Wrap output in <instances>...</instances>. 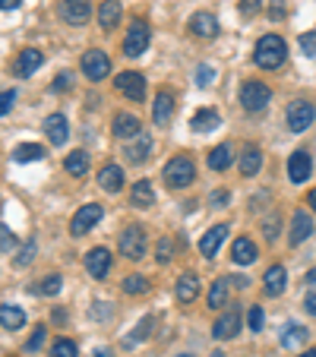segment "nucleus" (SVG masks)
Listing matches in <instances>:
<instances>
[{
  "instance_id": "obj_1",
  "label": "nucleus",
  "mask_w": 316,
  "mask_h": 357,
  "mask_svg": "<svg viewBox=\"0 0 316 357\" xmlns=\"http://www.w3.org/2000/svg\"><path fill=\"white\" fill-rule=\"evenodd\" d=\"M285 57H288V45H285V38L276 32L262 35L253 47V63L259 70H278L285 63Z\"/></svg>"
},
{
  "instance_id": "obj_2",
  "label": "nucleus",
  "mask_w": 316,
  "mask_h": 357,
  "mask_svg": "<svg viewBox=\"0 0 316 357\" xmlns=\"http://www.w3.org/2000/svg\"><path fill=\"white\" fill-rule=\"evenodd\" d=\"M165 181H168V187H174V190L190 187V183L196 181L193 158H190V155H174L168 165H165Z\"/></svg>"
},
{
  "instance_id": "obj_3",
  "label": "nucleus",
  "mask_w": 316,
  "mask_h": 357,
  "mask_svg": "<svg viewBox=\"0 0 316 357\" xmlns=\"http://www.w3.org/2000/svg\"><path fill=\"white\" fill-rule=\"evenodd\" d=\"M269 101H272V89L266 86V82H243L241 86V105L243 111H250V114H259V111L269 108Z\"/></svg>"
},
{
  "instance_id": "obj_4",
  "label": "nucleus",
  "mask_w": 316,
  "mask_h": 357,
  "mask_svg": "<svg viewBox=\"0 0 316 357\" xmlns=\"http://www.w3.org/2000/svg\"><path fill=\"white\" fill-rule=\"evenodd\" d=\"M285 121H288V130H291V133H303L307 127H313V121H316L313 101H307V98L291 101V105H288V114H285Z\"/></svg>"
},
{
  "instance_id": "obj_5",
  "label": "nucleus",
  "mask_w": 316,
  "mask_h": 357,
  "mask_svg": "<svg viewBox=\"0 0 316 357\" xmlns=\"http://www.w3.org/2000/svg\"><path fill=\"white\" fill-rule=\"evenodd\" d=\"M149 38H152V32H149V22L146 20H133L127 29V38H123V54L127 57H142L149 47Z\"/></svg>"
},
{
  "instance_id": "obj_6",
  "label": "nucleus",
  "mask_w": 316,
  "mask_h": 357,
  "mask_svg": "<svg viewBox=\"0 0 316 357\" xmlns=\"http://www.w3.org/2000/svg\"><path fill=\"white\" fill-rule=\"evenodd\" d=\"M80 67L92 82H101V79H108V73H111V57L105 51H98V47H92V51L82 54Z\"/></svg>"
},
{
  "instance_id": "obj_7",
  "label": "nucleus",
  "mask_w": 316,
  "mask_h": 357,
  "mask_svg": "<svg viewBox=\"0 0 316 357\" xmlns=\"http://www.w3.org/2000/svg\"><path fill=\"white\" fill-rule=\"evenodd\" d=\"M114 89L130 101H142L146 98V76L136 73V70H123L114 76Z\"/></svg>"
},
{
  "instance_id": "obj_8",
  "label": "nucleus",
  "mask_w": 316,
  "mask_h": 357,
  "mask_svg": "<svg viewBox=\"0 0 316 357\" xmlns=\"http://www.w3.org/2000/svg\"><path fill=\"white\" fill-rule=\"evenodd\" d=\"M121 253L127 259H142L146 257V231L140 225H127L121 231Z\"/></svg>"
},
{
  "instance_id": "obj_9",
  "label": "nucleus",
  "mask_w": 316,
  "mask_h": 357,
  "mask_svg": "<svg viewBox=\"0 0 316 357\" xmlns=\"http://www.w3.org/2000/svg\"><path fill=\"white\" fill-rule=\"evenodd\" d=\"M101 215H105V209H101L98 202H89V206H82V209L73 215V222H70V234L82 237L86 231H92L95 225L101 222Z\"/></svg>"
},
{
  "instance_id": "obj_10",
  "label": "nucleus",
  "mask_w": 316,
  "mask_h": 357,
  "mask_svg": "<svg viewBox=\"0 0 316 357\" xmlns=\"http://www.w3.org/2000/svg\"><path fill=\"white\" fill-rule=\"evenodd\" d=\"M61 16L67 26H86L89 16H92V0H63Z\"/></svg>"
},
{
  "instance_id": "obj_11",
  "label": "nucleus",
  "mask_w": 316,
  "mask_h": 357,
  "mask_svg": "<svg viewBox=\"0 0 316 357\" xmlns=\"http://www.w3.org/2000/svg\"><path fill=\"white\" fill-rule=\"evenodd\" d=\"M310 171H313V162H310V152H307V149H297V152H291V158H288V177H291V183H303L310 177Z\"/></svg>"
},
{
  "instance_id": "obj_12",
  "label": "nucleus",
  "mask_w": 316,
  "mask_h": 357,
  "mask_svg": "<svg viewBox=\"0 0 316 357\" xmlns=\"http://www.w3.org/2000/svg\"><path fill=\"white\" fill-rule=\"evenodd\" d=\"M86 269L92 278H108V269H111V253L105 247H92L86 253Z\"/></svg>"
},
{
  "instance_id": "obj_13",
  "label": "nucleus",
  "mask_w": 316,
  "mask_h": 357,
  "mask_svg": "<svg viewBox=\"0 0 316 357\" xmlns=\"http://www.w3.org/2000/svg\"><path fill=\"white\" fill-rule=\"evenodd\" d=\"M187 26H190V32H193L196 38H216V35H218V20L212 13H206V10L190 16Z\"/></svg>"
},
{
  "instance_id": "obj_14",
  "label": "nucleus",
  "mask_w": 316,
  "mask_h": 357,
  "mask_svg": "<svg viewBox=\"0 0 316 357\" xmlns=\"http://www.w3.org/2000/svg\"><path fill=\"white\" fill-rule=\"evenodd\" d=\"M41 63H45V54H41L38 47H22L16 63H13V70H16V76H32Z\"/></svg>"
},
{
  "instance_id": "obj_15",
  "label": "nucleus",
  "mask_w": 316,
  "mask_h": 357,
  "mask_svg": "<svg viewBox=\"0 0 316 357\" xmlns=\"http://www.w3.org/2000/svg\"><path fill=\"white\" fill-rule=\"evenodd\" d=\"M225 237H228V225H216V228H209L206 234H202V241H200V253L206 259H212L218 253V247L225 243Z\"/></svg>"
},
{
  "instance_id": "obj_16",
  "label": "nucleus",
  "mask_w": 316,
  "mask_h": 357,
  "mask_svg": "<svg viewBox=\"0 0 316 357\" xmlns=\"http://www.w3.org/2000/svg\"><path fill=\"white\" fill-rule=\"evenodd\" d=\"M174 117V95L168 92V89H162V92L155 95V105H152V121L158 123V127H165V123Z\"/></svg>"
},
{
  "instance_id": "obj_17",
  "label": "nucleus",
  "mask_w": 316,
  "mask_h": 357,
  "mask_svg": "<svg viewBox=\"0 0 316 357\" xmlns=\"http://www.w3.org/2000/svg\"><path fill=\"white\" fill-rule=\"evenodd\" d=\"M310 234H313V218H310L307 212H294V218H291V231H288V243L297 247V243H303Z\"/></svg>"
},
{
  "instance_id": "obj_18",
  "label": "nucleus",
  "mask_w": 316,
  "mask_h": 357,
  "mask_svg": "<svg viewBox=\"0 0 316 357\" xmlns=\"http://www.w3.org/2000/svg\"><path fill=\"white\" fill-rule=\"evenodd\" d=\"M237 329H241V313L228 310L222 319H216V326H212V338H218V342H228V338L237 335Z\"/></svg>"
},
{
  "instance_id": "obj_19",
  "label": "nucleus",
  "mask_w": 316,
  "mask_h": 357,
  "mask_svg": "<svg viewBox=\"0 0 316 357\" xmlns=\"http://www.w3.org/2000/svg\"><path fill=\"white\" fill-rule=\"evenodd\" d=\"M98 187L105 190V193H117V190H123V168L114 162H108L105 168L98 171Z\"/></svg>"
},
{
  "instance_id": "obj_20",
  "label": "nucleus",
  "mask_w": 316,
  "mask_h": 357,
  "mask_svg": "<svg viewBox=\"0 0 316 357\" xmlns=\"http://www.w3.org/2000/svg\"><path fill=\"white\" fill-rule=\"evenodd\" d=\"M45 133H47V139L54 142V146H63V142H67V136H70L67 117H63V114H47L45 117Z\"/></svg>"
},
{
  "instance_id": "obj_21",
  "label": "nucleus",
  "mask_w": 316,
  "mask_h": 357,
  "mask_svg": "<svg viewBox=\"0 0 316 357\" xmlns=\"http://www.w3.org/2000/svg\"><path fill=\"white\" fill-rule=\"evenodd\" d=\"M237 168H241L243 177H256V171L262 168V152L259 146H243L241 158H237Z\"/></svg>"
},
{
  "instance_id": "obj_22",
  "label": "nucleus",
  "mask_w": 316,
  "mask_h": 357,
  "mask_svg": "<svg viewBox=\"0 0 316 357\" xmlns=\"http://www.w3.org/2000/svg\"><path fill=\"white\" fill-rule=\"evenodd\" d=\"M174 294L181 303H193L196 294H200V275H196V272H183V275L177 278Z\"/></svg>"
},
{
  "instance_id": "obj_23",
  "label": "nucleus",
  "mask_w": 316,
  "mask_h": 357,
  "mask_svg": "<svg viewBox=\"0 0 316 357\" xmlns=\"http://www.w3.org/2000/svg\"><path fill=\"white\" fill-rule=\"evenodd\" d=\"M285 282H288V272H285V266L276 263L266 275H262V291H266L269 297H278L285 291Z\"/></svg>"
},
{
  "instance_id": "obj_24",
  "label": "nucleus",
  "mask_w": 316,
  "mask_h": 357,
  "mask_svg": "<svg viewBox=\"0 0 316 357\" xmlns=\"http://www.w3.org/2000/svg\"><path fill=\"white\" fill-rule=\"evenodd\" d=\"M256 243L250 241V237H237L234 241V247H231V259H234L237 266H250V263H256Z\"/></svg>"
},
{
  "instance_id": "obj_25",
  "label": "nucleus",
  "mask_w": 316,
  "mask_h": 357,
  "mask_svg": "<svg viewBox=\"0 0 316 357\" xmlns=\"http://www.w3.org/2000/svg\"><path fill=\"white\" fill-rule=\"evenodd\" d=\"M121 16H123L121 0H105V3H101V10H98V26L105 29V32H111V29L121 22Z\"/></svg>"
},
{
  "instance_id": "obj_26",
  "label": "nucleus",
  "mask_w": 316,
  "mask_h": 357,
  "mask_svg": "<svg viewBox=\"0 0 316 357\" xmlns=\"http://www.w3.org/2000/svg\"><path fill=\"white\" fill-rule=\"evenodd\" d=\"M140 127H142L140 117H133V114H114V121H111V130H114V136H121V139L140 136L142 133Z\"/></svg>"
},
{
  "instance_id": "obj_27",
  "label": "nucleus",
  "mask_w": 316,
  "mask_h": 357,
  "mask_svg": "<svg viewBox=\"0 0 316 357\" xmlns=\"http://www.w3.org/2000/svg\"><path fill=\"white\" fill-rule=\"evenodd\" d=\"M218 123H222V114H218L216 108H202L190 117V127H193L196 133H209V130H216Z\"/></svg>"
},
{
  "instance_id": "obj_28",
  "label": "nucleus",
  "mask_w": 316,
  "mask_h": 357,
  "mask_svg": "<svg viewBox=\"0 0 316 357\" xmlns=\"http://www.w3.org/2000/svg\"><path fill=\"white\" fill-rule=\"evenodd\" d=\"M0 326L7 332H16L26 326V313L20 310V307H13V303H0Z\"/></svg>"
},
{
  "instance_id": "obj_29",
  "label": "nucleus",
  "mask_w": 316,
  "mask_h": 357,
  "mask_svg": "<svg viewBox=\"0 0 316 357\" xmlns=\"http://www.w3.org/2000/svg\"><path fill=\"white\" fill-rule=\"evenodd\" d=\"M63 171L73 177H86L89 174V152H82V149L70 152V155L63 158Z\"/></svg>"
},
{
  "instance_id": "obj_30",
  "label": "nucleus",
  "mask_w": 316,
  "mask_h": 357,
  "mask_svg": "<svg viewBox=\"0 0 316 357\" xmlns=\"http://www.w3.org/2000/svg\"><path fill=\"white\" fill-rule=\"evenodd\" d=\"M231 162H234V152H231L228 142H222V146H216V149H209V168H212V171L231 168Z\"/></svg>"
},
{
  "instance_id": "obj_31",
  "label": "nucleus",
  "mask_w": 316,
  "mask_h": 357,
  "mask_svg": "<svg viewBox=\"0 0 316 357\" xmlns=\"http://www.w3.org/2000/svg\"><path fill=\"white\" fill-rule=\"evenodd\" d=\"M41 158H45V146H38V142H22V146L13 149V162H20V165L41 162Z\"/></svg>"
},
{
  "instance_id": "obj_32",
  "label": "nucleus",
  "mask_w": 316,
  "mask_h": 357,
  "mask_svg": "<svg viewBox=\"0 0 316 357\" xmlns=\"http://www.w3.org/2000/svg\"><path fill=\"white\" fill-rule=\"evenodd\" d=\"M149 152H152V139H149V133H140V136H136L133 146H127V158H130L133 165L146 162Z\"/></svg>"
},
{
  "instance_id": "obj_33",
  "label": "nucleus",
  "mask_w": 316,
  "mask_h": 357,
  "mask_svg": "<svg viewBox=\"0 0 316 357\" xmlns=\"http://www.w3.org/2000/svg\"><path fill=\"white\" fill-rule=\"evenodd\" d=\"M130 199H133V206H142V209H149L155 202V190L149 181H136L133 190H130Z\"/></svg>"
},
{
  "instance_id": "obj_34",
  "label": "nucleus",
  "mask_w": 316,
  "mask_h": 357,
  "mask_svg": "<svg viewBox=\"0 0 316 357\" xmlns=\"http://www.w3.org/2000/svg\"><path fill=\"white\" fill-rule=\"evenodd\" d=\"M225 303H228V278H216V284L209 288V307L218 310Z\"/></svg>"
},
{
  "instance_id": "obj_35",
  "label": "nucleus",
  "mask_w": 316,
  "mask_h": 357,
  "mask_svg": "<svg viewBox=\"0 0 316 357\" xmlns=\"http://www.w3.org/2000/svg\"><path fill=\"white\" fill-rule=\"evenodd\" d=\"M61 288H63V278L61 275H47L45 282H38V284H32V294H41V297H54V294H61Z\"/></svg>"
},
{
  "instance_id": "obj_36",
  "label": "nucleus",
  "mask_w": 316,
  "mask_h": 357,
  "mask_svg": "<svg viewBox=\"0 0 316 357\" xmlns=\"http://www.w3.org/2000/svg\"><path fill=\"white\" fill-rule=\"evenodd\" d=\"M303 342H307V329H303V326H297V323L285 326V332H282V344H285V348H301Z\"/></svg>"
},
{
  "instance_id": "obj_37",
  "label": "nucleus",
  "mask_w": 316,
  "mask_h": 357,
  "mask_svg": "<svg viewBox=\"0 0 316 357\" xmlns=\"http://www.w3.org/2000/svg\"><path fill=\"white\" fill-rule=\"evenodd\" d=\"M35 250H38V243H35V241H26V247H22L20 253L13 257V266H16V269H26V266L32 263V259H35Z\"/></svg>"
},
{
  "instance_id": "obj_38",
  "label": "nucleus",
  "mask_w": 316,
  "mask_h": 357,
  "mask_svg": "<svg viewBox=\"0 0 316 357\" xmlns=\"http://www.w3.org/2000/svg\"><path fill=\"white\" fill-rule=\"evenodd\" d=\"M123 291H127V294H146L149 291V282H146V275H127L123 278Z\"/></svg>"
},
{
  "instance_id": "obj_39",
  "label": "nucleus",
  "mask_w": 316,
  "mask_h": 357,
  "mask_svg": "<svg viewBox=\"0 0 316 357\" xmlns=\"http://www.w3.org/2000/svg\"><path fill=\"white\" fill-rule=\"evenodd\" d=\"M47 357H76V342H70V338H57V342L51 344V354Z\"/></svg>"
},
{
  "instance_id": "obj_40",
  "label": "nucleus",
  "mask_w": 316,
  "mask_h": 357,
  "mask_svg": "<svg viewBox=\"0 0 316 357\" xmlns=\"http://www.w3.org/2000/svg\"><path fill=\"white\" fill-rule=\"evenodd\" d=\"M216 67H209V63H200V67H196V86L200 89H209L212 86V82H216Z\"/></svg>"
},
{
  "instance_id": "obj_41",
  "label": "nucleus",
  "mask_w": 316,
  "mask_h": 357,
  "mask_svg": "<svg viewBox=\"0 0 316 357\" xmlns=\"http://www.w3.org/2000/svg\"><path fill=\"white\" fill-rule=\"evenodd\" d=\"M266 7V0H237V10H241V16H256L259 13V10Z\"/></svg>"
},
{
  "instance_id": "obj_42",
  "label": "nucleus",
  "mask_w": 316,
  "mask_h": 357,
  "mask_svg": "<svg viewBox=\"0 0 316 357\" xmlns=\"http://www.w3.org/2000/svg\"><path fill=\"white\" fill-rule=\"evenodd\" d=\"M149 326H152V317H142L140 323H136L133 335L127 338V344H136V342H142V338H149Z\"/></svg>"
},
{
  "instance_id": "obj_43",
  "label": "nucleus",
  "mask_w": 316,
  "mask_h": 357,
  "mask_svg": "<svg viewBox=\"0 0 316 357\" xmlns=\"http://www.w3.org/2000/svg\"><path fill=\"white\" fill-rule=\"evenodd\" d=\"M0 241H3V253H7V257H13V253H16V237H13V231H10L7 225H0Z\"/></svg>"
},
{
  "instance_id": "obj_44",
  "label": "nucleus",
  "mask_w": 316,
  "mask_h": 357,
  "mask_svg": "<svg viewBox=\"0 0 316 357\" xmlns=\"http://www.w3.org/2000/svg\"><path fill=\"white\" fill-rule=\"evenodd\" d=\"M171 250H174V243H171L168 237H162V241H158V247H155V259L165 266V263L171 259Z\"/></svg>"
},
{
  "instance_id": "obj_45",
  "label": "nucleus",
  "mask_w": 316,
  "mask_h": 357,
  "mask_svg": "<svg viewBox=\"0 0 316 357\" xmlns=\"http://www.w3.org/2000/svg\"><path fill=\"white\" fill-rule=\"evenodd\" d=\"M301 51L307 57H316V32H303L301 35Z\"/></svg>"
},
{
  "instance_id": "obj_46",
  "label": "nucleus",
  "mask_w": 316,
  "mask_h": 357,
  "mask_svg": "<svg viewBox=\"0 0 316 357\" xmlns=\"http://www.w3.org/2000/svg\"><path fill=\"white\" fill-rule=\"evenodd\" d=\"M70 86H73V73H67V70H63V73H57V79L51 82V89H54V92H67Z\"/></svg>"
},
{
  "instance_id": "obj_47",
  "label": "nucleus",
  "mask_w": 316,
  "mask_h": 357,
  "mask_svg": "<svg viewBox=\"0 0 316 357\" xmlns=\"http://www.w3.org/2000/svg\"><path fill=\"white\" fill-rule=\"evenodd\" d=\"M45 338H47V329H41V326H38V329L32 332V338L26 342V351H38L41 344H45Z\"/></svg>"
},
{
  "instance_id": "obj_48",
  "label": "nucleus",
  "mask_w": 316,
  "mask_h": 357,
  "mask_svg": "<svg viewBox=\"0 0 316 357\" xmlns=\"http://www.w3.org/2000/svg\"><path fill=\"white\" fill-rule=\"evenodd\" d=\"M247 323H250V329H253V332H259V329H262V307H250Z\"/></svg>"
},
{
  "instance_id": "obj_49",
  "label": "nucleus",
  "mask_w": 316,
  "mask_h": 357,
  "mask_svg": "<svg viewBox=\"0 0 316 357\" xmlns=\"http://www.w3.org/2000/svg\"><path fill=\"white\" fill-rule=\"evenodd\" d=\"M278 225H282V222H278V215H272L269 222L262 225V234H266V241H276V237H278Z\"/></svg>"
},
{
  "instance_id": "obj_50",
  "label": "nucleus",
  "mask_w": 316,
  "mask_h": 357,
  "mask_svg": "<svg viewBox=\"0 0 316 357\" xmlns=\"http://www.w3.org/2000/svg\"><path fill=\"white\" fill-rule=\"evenodd\" d=\"M13 101H16V92H13V89H7V92H3V105H0V114H3V117L13 111Z\"/></svg>"
},
{
  "instance_id": "obj_51",
  "label": "nucleus",
  "mask_w": 316,
  "mask_h": 357,
  "mask_svg": "<svg viewBox=\"0 0 316 357\" xmlns=\"http://www.w3.org/2000/svg\"><path fill=\"white\" fill-rule=\"evenodd\" d=\"M228 199H231L228 190H216V193H212V206H228Z\"/></svg>"
},
{
  "instance_id": "obj_52",
  "label": "nucleus",
  "mask_w": 316,
  "mask_h": 357,
  "mask_svg": "<svg viewBox=\"0 0 316 357\" xmlns=\"http://www.w3.org/2000/svg\"><path fill=\"white\" fill-rule=\"evenodd\" d=\"M303 307H307V313H313V317H316V291H310V294H307Z\"/></svg>"
},
{
  "instance_id": "obj_53",
  "label": "nucleus",
  "mask_w": 316,
  "mask_h": 357,
  "mask_svg": "<svg viewBox=\"0 0 316 357\" xmlns=\"http://www.w3.org/2000/svg\"><path fill=\"white\" fill-rule=\"evenodd\" d=\"M228 278H231V284H234V288H247V284H250L247 275H228Z\"/></svg>"
},
{
  "instance_id": "obj_54",
  "label": "nucleus",
  "mask_w": 316,
  "mask_h": 357,
  "mask_svg": "<svg viewBox=\"0 0 316 357\" xmlns=\"http://www.w3.org/2000/svg\"><path fill=\"white\" fill-rule=\"evenodd\" d=\"M20 3H22V0H0V7L7 10V13H10V10H16V7H20Z\"/></svg>"
},
{
  "instance_id": "obj_55",
  "label": "nucleus",
  "mask_w": 316,
  "mask_h": 357,
  "mask_svg": "<svg viewBox=\"0 0 316 357\" xmlns=\"http://www.w3.org/2000/svg\"><path fill=\"white\" fill-rule=\"evenodd\" d=\"M272 16H276V20H282V16H285V7H282V3H278V0H276V3H272Z\"/></svg>"
},
{
  "instance_id": "obj_56",
  "label": "nucleus",
  "mask_w": 316,
  "mask_h": 357,
  "mask_svg": "<svg viewBox=\"0 0 316 357\" xmlns=\"http://www.w3.org/2000/svg\"><path fill=\"white\" fill-rule=\"evenodd\" d=\"M307 284H310V288H316V266L307 272Z\"/></svg>"
},
{
  "instance_id": "obj_57",
  "label": "nucleus",
  "mask_w": 316,
  "mask_h": 357,
  "mask_svg": "<svg viewBox=\"0 0 316 357\" xmlns=\"http://www.w3.org/2000/svg\"><path fill=\"white\" fill-rule=\"evenodd\" d=\"M307 202H310V209L316 212V190H310V193H307Z\"/></svg>"
},
{
  "instance_id": "obj_58",
  "label": "nucleus",
  "mask_w": 316,
  "mask_h": 357,
  "mask_svg": "<svg viewBox=\"0 0 316 357\" xmlns=\"http://www.w3.org/2000/svg\"><path fill=\"white\" fill-rule=\"evenodd\" d=\"M92 357H114V354H111V351L108 348H98V351H95V354Z\"/></svg>"
},
{
  "instance_id": "obj_59",
  "label": "nucleus",
  "mask_w": 316,
  "mask_h": 357,
  "mask_svg": "<svg viewBox=\"0 0 316 357\" xmlns=\"http://www.w3.org/2000/svg\"><path fill=\"white\" fill-rule=\"evenodd\" d=\"M297 357H316V351H303V354H297Z\"/></svg>"
},
{
  "instance_id": "obj_60",
  "label": "nucleus",
  "mask_w": 316,
  "mask_h": 357,
  "mask_svg": "<svg viewBox=\"0 0 316 357\" xmlns=\"http://www.w3.org/2000/svg\"><path fill=\"white\" fill-rule=\"evenodd\" d=\"M212 357H225V354H222V351H216V354H212Z\"/></svg>"
},
{
  "instance_id": "obj_61",
  "label": "nucleus",
  "mask_w": 316,
  "mask_h": 357,
  "mask_svg": "<svg viewBox=\"0 0 316 357\" xmlns=\"http://www.w3.org/2000/svg\"><path fill=\"white\" fill-rule=\"evenodd\" d=\"M177 357H193V354H177Z\"/></svg>"
}]
</instances>
